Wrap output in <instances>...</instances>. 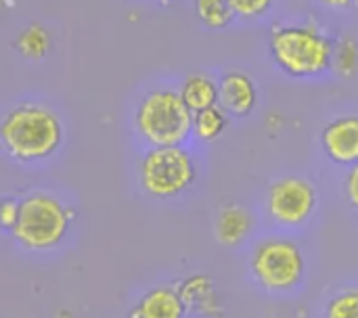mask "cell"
Returning a JSON list of instances; mask_svg holds the SVG:
<instances>
[{
    "label": "cell",
    "instance_id": "7c38bea8",
    "mask_svg": "<svg viewBox=\"0 0 358 318\" xmlns=\"http://www.w3.org/2000/svg\"><path fill=\"white\" fill-rule=\"evenodd\" d=\"M187 304L176 285H162L143 294L128 318H187Z\"/></svg>",
    "mask_w": 358,
    "mask_h": 318
},
{
    "label": "cell",
    "instance_id": "8992f818",
    "mask_svg": "<svg viewBox=\"0 0 358 318\" xmlns=\"http://www.w3.org/2000/svg\"><path fill=\"white\" fill-rule=\"evenodd\" d=\"M73 220V210L50 193L34 191L19 201L13 237L25 250L44 252L57 247Z\"/></svg>",
    "mask_w": 358,
    "mask_h": 318
},
{
    "label": "cell",
    "instance_id": "9c48e42d",
    "mask_svg": "<svg viewBox=\"0 0 358 318\" xmlns=\"http://www.w3.org/2000/svg\"><path fill=\"white\" fill-rule=\"evenodd\" d=\"M260 103L254 78L241 69H229L218 78V105L231 117H250Z\"/></svg>",
    "mask_w": 358,
    "mask_h": 318
},
{
    "label": "cell",
    "instance_id": "cb8c5ba5",
    "mask_svg": "<svg viewBox=\"0 0 358 318\" xmlns=\"http://www.w3.org/2000/svg\"><path fill=\"white\" fill-rule=\"evenodd\" d=\"M357 6H358V0H357Z\"/></svg>",
    "mask_w": 358,
    "mask_h": 318
},
{
    "label": "cell",
    "instance_id": "2e32d148",
    "mask_svg": "<svg viewBox=\"0 0 358 318\" xmlns=\"http://www.w3.org/2000/svg\"><path fill=\"white\" fill-rule=\"evenodd\" d=\"M197 21L210 31H222L235 21L231 0H193Z\"/></svg>",
    "mask_w": 358,
    "mask_h": 318
},
{
    "label": "cell",
    "instance_id": "5b68a950",
    "mask_svg": "<svg viewBox=\"0 0 358 318\" xmlns=\"http://www.w3.org/2000/svg\"><path fill=\"white\" fill-rule=\"evenodd\" d=\"M197 178V159L187 145L149 147L138 161V182L153 199H178L195 187Z\"/></svg>",
    "mask_w": 358,
    "mask_h": 318
},
{
    "label": "cell",
    "instance_id": "603a6c76",
    "mask_svg": "<svg viewBox=\"0 0 358 318\" xmlns=\"http://www.w3.org/2000/svg\"><path fill=\"white\" fill-rule=\"evenodd\" d=\"M157 2H162V4H168V2H172V0H157Z\"/></svg>",
    "mask_w": 358,
    "mask_h": 318
},
{
    "label": "cell",
    "instance_id": "3957f363",
    "mask_svg": "<svg viewBox=\"0 0 358 318\" xmlns=\"http://www.w3.org/2000/svg\"><path fill=\"white\" fill-rule=\"evenodd\" d=\"M306 254L302 245L285 235L260 237L248 256V273L266 296H294L306 281Z\"/></svg>",
    "mask_w": 358,
    "mask_h": 318
},
{
    "label": "cell",
    "instance_id": "6da1fadb",
    "mask_svg": "<svg viewBox=\"0 0 358 318\" xmlns=\"http://www.w3.org/2000/svg\"><path fill=\"white\" fill-rule=\"evenodd\" d=\"M266 46L273 65L292 80H319L331 71L334 38L317 21L275 23Z\"/></svg>",
    "mask_w": 358,
    "mask_h": 318
},
{
    "label": "cell",
    "instance_id": "d6986e66",
    "mask_svg": "<svg viewBox=\"0 0 358 318\" xmlns=\"http://www.w3.org/2000/svg\"><path fill=\"white\" fill-rule=\"evenodd\" d=\"M273 4L275 0H231L235 19H241V21H258L266 17Z\"/></svg>",
    "mask_w": 358,
    "mask_h": 318
},
{
    "label": "cell",
    "instance_id": "52a82bcc",
    "mask_svg": "<svg viewBox=\"0 0 358 318\" xmlns=\"http://www.w3.org/2000/svg\"><path fill=\"white\" fill-rule=\"evenodd\" d=\"M319 210V189L304 174H285L275 178L264 191V214L283 231L306 226Z\"/></svg>",
    "mask_w": 358,
    "mask_h": 318
},
{
    "label": "cell",
    "instance_id": "ba28073f",
    "mask_svg": "<svg viewBox=\"0 0 358 318\" xmlns=\"http://www.w3.org/2000/svg\"><path fill=\"white\" fill-rule=\"evenodd\" d=\"M321 151L338 168L358 164V113H344L329 120L321 130Z\"/></svg>",
    "mask_w": 358,
    "mask_h": 318
},
{
    "label": "cell",
    "instance_id": "8fae6325",
    "mask_svg": "<svg viewBox=\"0 0 358 318\" xmlns=\"http://www.w3.org/2000/svg\"><path fill=\"white\" fill-rule=\"evenodd\" d=\"M254 214L241 203H227L218 210L214 220L216 241L224 247L243 245L254 231Z\"/></svg>",
    "mask_w": 358,
    "mask_h": 318
},
{
    "label": "cell",
    "instance_id": "e0dca14e",
    "mask_svg": "<svg viewBox=\"0 0 358 318\" xmlns=\"http://www.w3.org/2000/svg\"><path fill=\"white\" fill-rule=\"evenodd\" d=\"M331 71L340 78H352L358 71V42L352 36L342 34L334 38Z\"/></svg>",
    "mask_w": 358,
    "mask_h": 318
},
{
    "label": "cell",
    "instance_id": "4fadbf2b",
    "mask_svg": "<svg viewBox=\"0 0 358 318\" xmlns=\"http://www.w3.org/2000/svg\"><path fill=\"white\" fill-rule=\"evenodd\" d=\"M178 92L191 113L218 105V80L210 71H191L182 78Z\"/></svg>",
    "mask_w": 358,
    "mask_h": 318
},
{
    "label": "cell",
    "instance_id": "7402d4cb",
    "mask_svg": "<svg viewBox=\"0 0 358 318\" xmlns=\"http://www.w3.org/2000/svg\"><path fill=\"white\" fill-rule=\"evenodd\" d=\"M317 2L329 10H348L357 4V0H317Z\"/></svg>",
    "mask_w": 358,
    "mask_h": 318
},
{
    "label": "cell",
    "instance_id": "ffe728a7",
    "mask_svg": "<svg viewBox=\"0 0 358 318\" xmlns=\"http://www.w3.org/2000/svg\"><path fill=\"white\" fill-rule=\"evenodd\" d=\"M342 193H344V199L346 203L358 212V164L350 166L342 178Z\"/></svg>",
    "mask_w": 358,
    "mask_h": 318
},
{
    "label": "cell",
    "instance_id": "ac0fdd59",
    "mask_svg": "<svg viewBox=\"0 0 358 318\" xmlns=\"http://www.w3.org/2000/svg\"><path fill=\"white\" fill-rule=\"evenodd\" d=\"M321 318H358V287H340L325 300Z\"/></svg>",
    "mask_w": 358,
    "mask_h": 318
},
{
    "label": "cell",
    "instance_id": "9a60e30c",
    "mask_svg": "<svg viewBox=\"0 0 358 318\" xmlns=\"http://www.w3.org/2000/svg\"><path fill=\"white\" fill-rule=\"evenodd\" d=\"M15 50L29 61H42L52 50V34L42 23H29L15 38Z\"/></svg>",
    "mask_w": 358,
    "mask_h": 318
},
{
    "label": "cell",
    "instance_id": "7a4b0ae2",
    "mask_svg": "<svg viewBox=\"0 0 358 318\" xmlns=\"http://www.w3.org/2000/svg\"><path fill=\"white\" fill-rule=\"evenodd\" d=\"M61 117L46 105L19 103L0 120V147L19 164L48 159L63 143Z\"/></svg>",
    "mask_w": 358,
    "mask_h": 318
},
{
    "label": "cell",
    "instance_id": "277c9868",
    "mask_svg": "<svg viewBox=\"0 0 358 318\" xmlns=\"http://www.w3.org/2000/svg\"><path fill=\"white\" fill-rule=\"evenodd\" d=\"M193 113L178 88L159 86L141 96L134 109V130L147 147H180L191 138Z\"/></svg>",
    "mask_w": 358,
    "mask_h": 318
},
{
    "label": "cell",
    "instance_id": "5bb4252c",
    "mask_svg": "<svg viewBox=\"0 0 358 318\" xmlns=\"http://www.w3.org/2000/svg\"><path fill=\"white\" fill-rule=\"evenodd\" d=\"M229 122H231V115L220 105L197 111L193 113V122H191V138L203 145L214 143L216 138L224 134V130L229 128Z\"/></svg>",
    "mask_w": 358,
    "mask_h": 318
},
{
    "label": "cell",
    "instance_id": "30bf717a",
    "mask_svg": "<svg viewBox=\"0 0 358 318\" xmlns=\"http://www.w3.org/2000/svg\"><path fill=\"white\" fill-rule=\"evenodd\" d=\"M176 289L187 304V310L203 318H214L222 315V304L218 289L210 275H191L176 283Z\"/></svg>",
    "mask_w": 358,
    "mask_h": 318
},
{
    "label": "cell",
    "instance_id": "44dd1931",
    "mask_svg": "<svg viewBox=\"0 0 358 318\" xmlns=\"http://www.w3.org/2000/svg\"><path fill=\"white\" fill-rule=\"evenodd\" d=\"M17 214H19V201L17 199H0V229L4 231H13L15 222H17Z\"/></svg>",
    "mask_w": 358,
    "mask_h": 318
}]
</instances>
